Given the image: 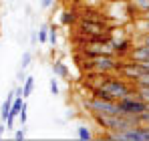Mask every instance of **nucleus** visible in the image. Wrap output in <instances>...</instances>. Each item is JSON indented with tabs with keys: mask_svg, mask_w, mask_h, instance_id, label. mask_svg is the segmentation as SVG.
I'll return each instance as SVG.
<instances>
[{
	"mask_svg": "<svg viewBox=\"0 0 149 141\" xmlns=\"http://www.w3.org/2000/svg\"><path fill=\"white\" fill-rule=\"evenodd\" d=\"M135 85L127 79H119V77H111V75H103L99 85L93 89V97H101V99H109V101H117L125 95L133 93Z\"/></svg>",
	"mask_w": 149,
	"mask_h": 141,
	"instance_id": "1",
	"label": "nucleus"
},
{
	"mask_svg": "<svg viewBox=\"0 0 149 141\" xmlns=\"http://www.w3.org/2000/svg\"><path fill=\"white\" fill-rule=\"evenodd\" d=\"M115 103H117V111H119V115L139 117V115L147 109V103L137 95V91H133V93H129V95H125V97H121V99H117Z\"/></svg>",
	"mask_w": 149,
	"mask_h": 141,
	"instance_id": "2",
	"label": "nucleus"
},
{
	"mask_svg": "<svg viewBox=\"0 0 149 141\" xmlns=\"http://www.w3.org/2000/svg\"><path fill=\"white\" fill-rule=\"evenodd\" d=\"M119 65H121V61H117V54H99L89 61L87 69L97 75H111V73L119 70Z\"/></svg>",
	"mask_w": 149,
	"mask_h": 141,
	"instance_id": "3",
	"label": "nucleus"
},
{
	"mask_svg": "<svg viewBox=\"0 0 149 141\" xmlns=\"http://www.w3.org/2000/svg\"><path fill=\"white\" fill-rule=\"evenodd\" d=\"M83 105H85V109L91 115H119L117 103L109 101V99H101V97H93L91 95V99H87Z\"/></svg>",
	"mask_w": 149,
	"mask_h": 141,
	"instance_id": "4",
	"label": "nucleus"
},
{
	"mask_svg": "<svg viewBox=\"0 0 149 141\" xmlns=\"http://www.w3.org/2000/svg\"><path fill=\"white\" fill-rule=\"evenodd\" d=\"M79 28L87 36H95V34H101V32H107L105 18H81L79 20Z\"/></svg>",
	"mask_w": 149,
	"mask_h": 141,
	"instance_id": "5",
	"label": "nucleus"
},
{
	"mask_svg": "<svg viewBox=\"0 0 149 141\" xmlns=\"http://www.w3.org/2000/svg\"><path fill=\"white\" fill-rule=\"evenodd\" d=\"M109 47L113 48V52H115V54L123 57V54H127V52L131 50V47H133V40H131V38H113V36H111Z\"/></svg>",
	"mask_w": 149,
	"mask_h": 141,
	"instance_id": "6",
	"label": "nucleus"
},
{
	"mask_svg": "<svg viewBox=\"0 0 149 141\" xmlns=\"http://www.w3.org/2000/svg\"><path fill=\"white\" fill-rule=\"evenodd\" d=\"M127 57H129L131 61H137V63L147 61V59H149V47H147V45H137V47H131V50L127 52Z\"/></svg>",
	"mask_w": 149,
	"mask_h": 141,
	"instance_id": "7",
	"label": "nucleus"
},
{
	"mask_svg": "<svg viewBox=\"0 0 149 141\" xmlns=\"http://www.w3.org/2000/svg\"><path fill=\"white\" fill-rule=\"evenodd\" d=\"M50 69H52V73H54V77H56V79H65V81H69L71 70H69V67H67L63 61H54V63L50 65Z\"/></svg>",
	"mask_w": 149,
	"mask_h": 141,
	"instance_id": "8",
	"label": "nucleus"
},
{
	"mask_svg": "<svg viewBox=\"0 0 149 141\" xmlns=\"http://www.w3.org/2000/svg\"><path fill=\"white\" fill-rule=\"evenodd\" d=\"M14 91H10V93L6 95V99H4V103H2V107H0V119L2 121H6L8 115H10V107H12V101H14Z\"/></svg>",
	"mask_w": 149,
	"mask_h": 141,
	"instance_id": "9",
	"label": "nucleus"
},
{
	"mask_svg": "<svg viewBox=\"0 0 149 141\" xmlns=\"http://www.w3.org/2000/svg\"><path fill=\"white\" fill-rule=\"evenodd\" d=\"M79 22V12L77 10H63L61 12V24L65 26H73Z\"/></svg>",
	"mask_w": 149,
	"mask_h": 141,
	"instance_id": "10",
	"label": "nucleus"
},
{
	"mask_svg": "<svg viewBox=\"0 0 149 141\" xmlns=\"http://www.w3.org/2000/svg\"><path fill=\"white\" fill-rule=\"evenodd\" d=\"M32 91H34V77H26L24 83H22V97H30L32 95Z\"/></svg>",
	"mask_w": 149,
	"mask_h": 141,
	"instance_id": "11",
	"label": "nucleus"
},
{
	"mask_svg": "<svg viewBox=\"0 0 149 141\" xmlns=\"http://www.w3.org/2000/svg\"><path fill=\"white\" fill-rule=\"evenodd\" d=\"M77 137H79V139H83V141L93 139V131H91V127H87V125L77 127Z\"/></svg>",
	"mask_w": 149,
	"mask_h": 141,
	"instance_id": "12",
	"label": "nucleus"
},
{
	"mask_svg": "<svg viewBox=\"0 0 149 141\" xmlns=\"http://www.w3.org/2000/svg\"><path fill=\"white\" fill-rule=\"evenodd\" d=\"M131 4H133L135 12H139V14H145L149 10V0H131Z\"/></svg>",
	"mask_w": 149,
	"mask_h": 141,
	"instance_id": "13",
	"label": "nucleus"
},
{
	"mask_svg": "<svg viewBox=\"0 0 149 141\" xmlns=\"http://www.w3.org/2000/svg\"><path fill=\"white\" fill-rule=\"evenodd\" d=\"M58 43V26L56 24H49V45L56 47Z\"/></svg>",
	"mask_w": 149,
	"mask_h": 141,
	"instance_id": "14",
	"label": "nucleus"
},
{
	"mask_svg": "<svg viewBox=\"0 0 149 141\" xmlns=\"http://www.w3.org/2000/svg\"><path fill=\"white\" fill-rule=\"evenodd\" d=\"M38 43L40 45H49V24L38 28Z\"/></svg>",
	"mask_w": 149,
	"mask_h": 141,
	"instance_id": "15",
	"label": "nucleus"
},
{
	"mask_svg": "<svg viewBox=\"0 0 149 141\" xmlns=\"http://www.w3.org/2000/svg\"><path fill=\"white\" fill-rule=\"evenodd\" d=\"M135 91H137V95L149 105V87H135Z\"/></svg>",
	"mask_w": 149,
	"mask_h": 141,
	"instance_id": "16",
	"label": "nucleus"
},
{
	"mask_svg": "<svg viewBox=\"0 0 149 141\" xmlns=\"http://www.w3.org/2000/svg\"><path fill=\"white\" fill-rule=\"evenodd\" d=\"M30 61H32V54H30V52H24V54L20 57V65H18V69H26V67H30Z\"/></svg>",
	"mask_w": 149,
	"mask_h": 141,
	"instance_id": "17",
	"label": "nucleus"
},
{
	"mask_svg": "<svg viewBox=\"0 0 149 141\" xmlns=\"http://www.w3.org/2000/svg\"><path fill=\"white\" fill-rule=\"evenodd\" d=\"M49 89H50V95H61V87H58L56 79H50L49 81Z\"/></svg>",
	"mask_w": 149,
	"mask_h": 141,
	"instance_id": "18",
	"label": "nucleus"
},
{
	"mask_svg": "<svg viewBox=\"0 0 149 141\" xmlns=\"http://www.w3.org/2000/svg\"><path fill=\"white\" fill-rule=\"evenodd\" d=\"M18 121H20V125H26V119H28V113H26V101H24V105L20 107V113H18Z\"/></svg>",
	"mask_w": 149,
	"mask_h": 141,
	"instance_id": "19",
	"label": "nucleus"
},
{
	"mask_svg": "<svg viewBox=\"0 0 149 141\" xmlns=\"http://www.w3.org/2000/svg\"><path fill=\"white\" fill-rule=\"evenodd\" d=\"M24 137H26V129H24V125H20V129L14 133V139H16V141H22Z\"/></svg>",
	"mask_w": 149,
	"mask_h": 141,
	"instance_id": "20",
	"label": "nucleus"
},
{
	"mask_svg": "<svg viewBox=\"0 0 149 141\" xmlns=\"http://www.w3.org/2000/svg\"><path fill=\"white\" fill-rule=\"evenodd\" d=\"M139 45H147V47H149V30L139 32Z\"/></svg>",
	"mask_w": 149,
	"mask_h": 141,
	"instance_id": "21",
	"label": "nucleus"
},
{
	"mask_svg": "<svg viewBox=\"0 0 149 141\" xmlns=\"http://www.w3.org/2000/svg\"><path fill=\"white\" fill-rule=\"evenodd\" d=\"M24 79H26V75H24V69H18V73H16V81L22 85L24 83Z\"/></svg>",
	"mask_w": 149,
	"mask_h": 141,
	"instance_id": "22",
	"label": "nucleus"
},
{
	"mask_svg": "<svg viewBox=\"0 0 149 141\" xmlns=\"http://www.w3.org/2000/svg\"><path fill=\"white\" fill-rule=\"evenodd\" d=\"M40 6L42 8H52L54 6V0H40Z\"/></svg>",
	"mask_w": 149,
	"mask_h": 141,
	"instance_id": "23",
	"label": "nucleus"
},
{
	"mask_svg": "<svg viewBox=\"0 0 149 141\" xmlns=\"http://www.w3.org/2000/svg\"><path fill=\"white\" fill-rule=\"evenodd\" d=\"M30 43H32V45L38 43V30H32V34H30Z\"/></svg>",
	"mask_w": 149,
	"mask_h": 141,
	"instance_id": "24",
	"label": "nucleus"
},
{
	"mask_svg": "<svg viewBox=\"0 0 149 141\" xmlns=\"http://www.w3.org/2000/svg\"><path fill=\"white\" fill-rule=\"evenodd\" d=\"M139 65H141V69L145 70V73H149V59H147V61H141Z\"/></svg>",
	"mask_w": 149,
	"mask_h": 141,
	"instance_id": "25",
	"label": "nucleus"
},
{
	"mask_svg": "<svg viewBox=\"0 0 149 141\" xmlns=\"http://www.w3.org/2000/svg\"><path fill=\"white\" fill-rule=\"evenodd\" d=\"M4 131H6V123L2 121V123H0V139H2V135H4Z\"/></svg>",
	"mask_w": 149,
	"mask_h": 141,
	"instance_id": "26",
	"label": "nucleus"
},
{
	"mask_svg": "<svg viewBox=\"0 0 149 141\" xmlns=\"http://www.w3.org/2000/svg\"><path fill=\"white\" fill-rule=\"evenodd\" d=\"M143 16H145V18H147V20H149V10H147V12H145V14H143Z\"/></svg>",
	"mask_w": 149,
	"mask_h": 141,
	"instance_id": "27",
	"label": "nucleus"
},
{
	"mask_svg": "<svg viewBox=\"0 0 149 141\" xmlns=\"http://www.w3.org/2000/svg\"><path fill=\"white\" fill-rule=\"evenodd\" d=\"M0 30H2V24H0Z\"/></svg>",
	"mask_w": 149,
	"mask_h": 141,
	"instance_id": "28",
	"label": "nucleus"
}]
</instances>
